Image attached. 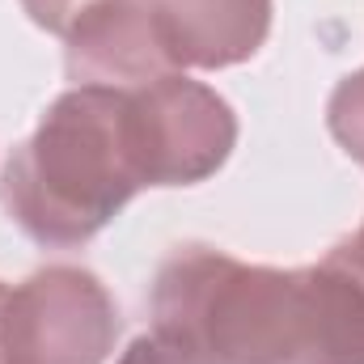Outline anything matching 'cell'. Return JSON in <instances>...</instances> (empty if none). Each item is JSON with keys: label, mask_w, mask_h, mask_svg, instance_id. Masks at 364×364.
Here are the masks:
<instances>
[{"label": "cell", "mask_w": 364, "mask_h": 364, "mask_svg": "<svg viewBox=\"0 0 364 364\" xmlns=\"http://www.w3.org/2000/svg\"><path fill=\"white\" fill-rule=\"evenodd\" d=\"M326 127H331V136L339 140V149H343L356 166H364V68L348 73V77L331 90Z\"/></svg>", "instance_id": "obj_7"}, {"label": "cell", "mask_w": 364, "mask_h": 364, "mask_svg": "<svg viewBox=\"0 0 364 364\" xmlns=\"http://www.w3.org/2000/svg\"><path fill=\"white\" fill-rule=\"evenodd\" d=\"M127 132L144 186H195L229 161L237 114L203 81L166 73L127 90Z\"/></svg>", "instance_id": "obj_4"}, {"label": "cell", "mask_w": 364, "mask_h": 364, "mask_svg": "<svg viewBox=\"0 0 364 364\" xmlns=\"http://www.w3.org/2000/svg\"><path fill=\"white\" fill-rule=\"evenodd\" d=\"M149 314L153 335L216 364H364V292L331 255L267 267L186 242L161 259Z\"/></svg>", "instance_id": "obj_1"}, {"label": "cell", "mask_w": 364, "mask_h": 364, "mask_svg": "<svg viewBox=\"0 0 364 364\" xmlns=\"http://www.w3.org/2000/svg\"><path fill=\"white\" fill-rule=\"evenodd\" d=\"M114 364H216V360H208L199 352H186L178 343L161 339V335H140L123 348V356Z\"/></svg>", "instance_id": "obj_9"}, {"label": "cell", "mask_w": 364, "mask_h": 364, "mask_svg": "<svg viewBox=\"0 0 364 364\" xmlns=\"http://www.w3.org/2000/svg\"><path fill=\"white\" fill-rule=\"evenodd\" d=\"M174 68H233L272 34V0H149Z\"/></svg>", "instance_id": "obj_6"}, {"label": "cell", "mask_w": 364, "mask_h": 364, "mask_svg": "<svg viewBox=\"0 0 364 364\" xmlns=\"http://www.w3.org/2000/svg\"><path fill=\"white\" fill-rule=\"evenodd\" d=\"M119 326V305L90 267L51 263L4 296V364H106Z\"/></svg>", "instance_id": "obj_3"}, {"label": "cell", "mask_w": 364, "mask_h": 364, "mask_svg": "<svg viewBox=\"0 0 364 364\" xmlns=\"http://www.w3.org/2000/svg\"><path fill=\"white\" fill-rule=\"evenodd\" d=\"M4 296H9V284L0 279V318H4ZM0 364H4V343H0Z\"/></svg>", "instance_id": "obj_10"}, {"label": "cell", "mask_w": 364, "mask_h": 364, "mask_svg": "<svg viewBox=\"0 0 364 364\" xmlns=\"http://www.w3.org/2000/svg\"><path fill=\"white\" fill-rule=\"evenodd\" d=\"M136 191L144 178L127 132V90L73 85L4 161L0 208L30 242L68 250L97 237Z\"/></svg>", "instance_id": "obj_2"}, {"label": "cell", "mask_w": 364, "mask_h": 364, "mask_svg": "<svg viewBox=\"0 0 364 364\" xmlns=\"http://www.w3.org/2000/svg\"><path fill=\"white\" fill-rule=\"evenodd\" d=\"M64 68L73 85L136 90L178 73L166 55L149 0H106L85 13L64 38Z\"/></svg>", "instance_id": "obj_5"}, {"label": "cell", "mask_w": 364, "mask_h": 364, "mask_svg": "<svg viewBox=\"0 0 364 364\" xmlns=\"http://www.w3.org/2000/svg\"><path fill=\"white\" fill-rule=\"evenodd\" d=\"M97 4H106V0H21V9L30 13V21L38 30H47V34H60V38H68V30L85 13H93Z\"/></svg>", "instance_id": "obj_8"}]
</instances>
